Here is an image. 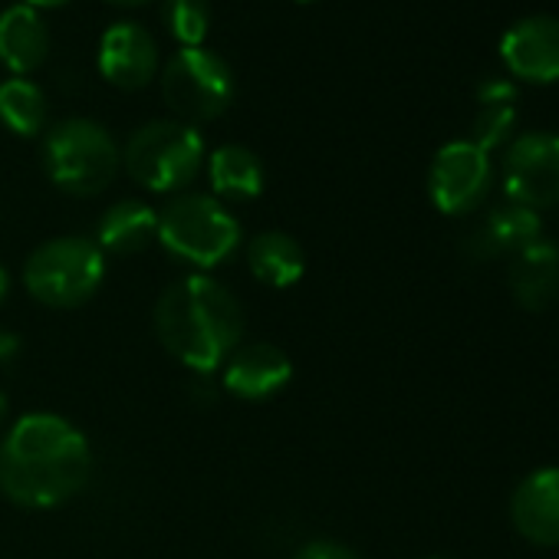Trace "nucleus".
<instances>
[{
    "instance_id": "1",
    "label": "nucleus",
    "mask_w": 559,
    "mask_h": 559,
    "mask_svg": "<svg viewBox=\"0 0 559 559\" xmlns=\"http://www.w3.org/2000/svg\"><path fill=\"white\" fill-rule=\"evenodd\" d=\"M93 471L86 435L60 415L34 412L0 441V490L17 507L50 510L76 497Z\"/></svg>"
},
{
    "instance_id": "2",
    "label": "nucleus",
    "mask_w": 559,
    "mask_h": 559,
    "mask_svg": "<svg viewBox=\"0 0 559 559\" xmlns=\"http://www.w3.org/2000/svg\"><path fill=\"white\" fill-rule=\"evenodd\" d=\"M162 346L194 372L221 369L243 336V313L234 294L204 273L181 276L155 307Z\"/></svg>"
},
{
    "instance_id": "3",
    "label": "nucleus",
    "mask_w": 559,
    "mask_h": 559,
    "mask_svg": "<svg viewBox=\"0 0 559 559\" xmlns=\"http://www.w3.org/2000/svg\"><path fill=\"white\" fill-rule=\"evenodd\" d=\"M158 240L171 257L211 270L237 253L240 224L214 194H178L158 214Z\"/></svg>"
},
{
    "instance_id": "4",
    "label": "nucleus",
    "mask_w": 559,
    "mask_h": 559,
    "mask_svg": "<svg viewBox=\"0 0 559 559\" xmlns=\"http://www.w3.org/2000/svg\"><path fill=\"white\" fill-rule=\"evenodd\" d=\"M106 280V253L86 237H57L40 243L24 266L34 300L53 310H73L96 297Z\"/></svg>"
},
{
    "instance_id": "5",
    "label": "nucleus",
    "mask_w": 559,
    "mask_h": 559,
    "mask_svg": "<svg viewBox=\"0 0 559 559\" xmlns=\"http://www.w3.org/2000/svg\"><path fill=\"white\" fill-rule=\"evenodd\" d=\"M122 165L116 139L93 119H67L44 142V168L67 194H99L112 185Z\"/></svg>"
},
{
    "instance_id": "6",
    "label": "nucleus",
    "mask_w": 559,
    "mask_h": 559,
    "mask_svg": "<svg viewBox=\"0 0 559 559\" xmlns=\"http://www.w3.org/2000/svg\"><path fill=\"white\" fill-rule=\"evenodd\" d=\"M204 139L188 122H148L122 148L126 171L148 191L171 194L188 188L204 168Z\"/></svg>"
},
{
    "instance_id": "7",
    "label": "nucleus",
    "mask_w": 559,
    "mask_h": 559,
    "mask_svg": "<svg viewBox=\"0 0 559 559\" xmlns=\"http://www.w3.org/2000/svg\"><path fill=\"white\" fill-rule=\"evenodd\" d=\"M234 70L224 57L204 47L178 50L162 70V96L165 106L188 126L211 122L227 112L234 103Z\"/></svg>"
},
{
    "instance_id": "8",
    "label": "nucleus",
    "mask_w": 559,
    "mask_h": 559,
    "mask_svg": "<svg viewBox=\"0 0 559 559\" xmlns=\"http://www.w3.org/2000/svg\"><path fill=\"white\" fill-rule=\"evenodd\" d=\"M503 188L513 204L546 211L559 204V135L523 132L507 145Z\"/></svg>"
},
{
    "instance_id": "9",
    "label": "nucleus",
    "mask_w": 559,
    "mask_h": 559,
    "mask_svg": "<svg viewBox=\"0 0 559 559\" xmlns=\"http://www.w3.org/2000/svg\"><path fill=\"white\" fill-rule=\"evenodd\" d=\"M490 181H493L490 155L477 148L471 139H457L438 148L428 171V194L441 214L457 217V214H471L487 198Z\"/></svg>"
},
{
    "instance_id": "10",
    "label": "nucleus",
    "mask_w": 559,
    "mask_h": 559,
    "mask_svg": "<svg viewBox=\"0 0 559 559\" xmlns=\"http://www.w3.org/2000/svg\"><path fill=\"white\" fill-rule=\"evenodd\" d=\"M503 67L523 83H559V17L530 14L500 37Z\"/></svg>"
},
{
    "instance_id": "11",
    "label": "nucleus",
    "mask_w": 559,
    "mask_h": 559,
    "mask_svg": "<svg viewBox=\"0 0 559 559\" xmlns=\"http://www.w3.org/2000/svg\"><path fill=\"white\" fill-rule=\"evenodd\" d=\"M99 73L119 90H142L158 76V44L132 21L112 24L99 40Z\"/></svg>"
},
{
    "instance_id": "12",
    "label": "nucleus",
    "mask_w": 559,
    "mask_h": 559,
    "mask_svg": "<svg viewBox=\"0 0 559 559\" xmlns=\"http://www.w3.org/2000/svg\"><path fill=\"white\" fill-rule=\"evenodd\" d=\"M294 379L290 356L273 343H250L230 353L224 362V389L243 402H266Z\"/></svg>"
},
{
    "instance_id": "13",
    "label": "nucleus",
    "mask_w": 559,
    "mask_h": 559,
    "mask_svg": "<svg viewBox=\"0 0 559 559\" xmlns=\"http://www.w3.org/2000/svg\"><path fill=\"white\" fill-rule=\"evenodd\" d=\"M516 533L536 546H559V467L526 474L510 497Z\"/></svg>"
},
{
    "instance_id": "14",
    "label": "nucleus",
    "mask_w": 559,
    "mask_h": 559,
    "mask_svg": "<svg viewBox=\"0 0 559 559\" xmlns=\"http://www.w3.org/2000/svg\"><path fill=\"white\" fill-rule=\"evenodd\" d=\"M507 284L513 300L530 310H549L559 300V247L552 240H536L513 253V263L507 270Z\"/></svg>"
},
{
    "instance_id": "15",
    "label": "nucleus",
    "mask_w": 559,
    "mask_h": 559,
    "mask_svg": "<svg viewBox=\"0 0 559 559\" xmlns=\"http://www.w3.org/2000/svg\"><path fill=\"white\" fill-rule=\"evenodd\" d=\"M50 57V27L44 17L27 8L14 4L0 14V63L14 76H31Z\"/></svg>"
},
{
    "instance_id": "16",
    "label": "nucleus",
    "mask_w": 559,
    "mask_h": 559,
    "mask_svg": "<svg viewBox=\"0 0 559 559\" xmlns=\"http://www.w3.org/2000/svg\"><path fill=\"white\" fill-rule=\"evenodd\" d=\"M543 237V221L536 211L523 207V204H500L487 214V221L474 230L471 237V253L487 260V257H500V253H520L523 247L536 243Z\"/></svg>"
},
{
    "instance_id": "17",
    "label": "nucleus",
    "mask_w": 559,
    "mask_h": 559,
    "mask_svg": "<svg viewBox=\"0 0 559 559\" xmlns=\"http://www.w3.org/2000/svg\"><path fill=\"white\" fill-rule=\"evenodd\" d=\"M247 266L263 287L287 290L300 284V276L307 273V253L290 234L266 230L247 243Z\"/></svg>"
},
{
    "instance_id": "18",
    "label": "nucleus",
    "mask_w": 559,
    "mask_h": 559,
    "mask_svg": "<svg viewBox=\"0 0 559 559\" xmlns=\"http://www.w3.org/2000/svg\"><path fill=\"white\" fill-rule=\"evenodd\" d=\"M152 240H158V211L148 207L145 201L126 198L99 217L96 247L103 253L129 257V253L145 250Z\"/></svg>"
},
{
    "instance_id": "19",
    "label": "nucleus",
    "mask_w": 559,
    "mask_h": 559,
    "mask_svg": "<svg viewBox=\"0 0 559 559\" xmlns=\"http://www.w3.org/2000/svg\"><path fill=\"white\" fill-rule=\"evenodd\" d=\"M204 165H207V178L217 198L253 201L263 191V165L243 145H221L211 152Z\"/></svg>"
},
{
    "instance_id": "20",
    "label": "nucleus",
    "mask_w": 559,
    "mask_h": 559,
    "mask_svg": "<svg viewBox=\"0 0 559 559\" xmlns=\"http://www.w3.org/2000/svg\"><path fill=\"white\" fill-rule=\"evenodd\" d=\"M0 122L17 135H37L47 126V96L27 76L0 83Z\"/></svg>"
},
{
    "instance_id": "21",
    "label": "nucleus",
    "mask_w": 559,
    "mask_h": 559,
    "mask_svg": "<svg viewBox=\"0 0 559 559\" xmlns=\"http://www.w3.org/2000/svg\"><path fill=\"white\" fill-rule=\"evenodd\" d=\"M162 21L171 40L185 47H201L211 34V4L207 0H165Z\"/></svg>"
},
{
    "instance_id": "22",
    "label": "nucleus",
    "mask_w": 559,
    "mask_h": 559,
    "mask_svg": "<svg viewBox=\"0 0 559 559\" xmlns=\"http://www.w3.org/2000/svg\"><path fill=\"white\" fill-rule=\"evenodd\" d=\"M516 126V106L513 103H480V112L471 126V142L490 155V148H500Z\"/></svg>"
},
{
    "instance_id": "23",
    "label": "nucleus",
    "mask_w": 559,
    "mask_h": 559,
    "mask_svg": "<svg viewBox=\"0 0 559 559\" xmlns=\"http://www.w3.org/2000/svg\"><path fill=\"white\" fill-rule=\"evenodd\" d=\"M294 559H359V552H353L349 546L333 543V539H313Z\"/></svg>"
},
{
    "instance_id": "24",
    "label": "nucleus",
    "mask_w": 559,
    "mask_h": 559,
    "mask_svg": "<svg viewBox=\"0 0 559 559\" xmlns=\"http://www.w3.org/2000/svg\"><path fill=\"white\" fill-rule=\"evenodd\" d=\"M477 96H480V103H513L516 93L507 80H484Z\"/></svg>"
},
{
    "instance_id": "25",
    "label": "nucleus",
    "mask_w": 559,
    "mask_h": 559,
    "mask_svg": "<svg viewBox=\"0 0 559 559\" xmlns=\"http://www.w3.org/2000/svg\"><path fill=\"white\" fill-rule=\"evenodd\" d=\"M17 353H21V340L11 330L0 326V362H11Z\"/></svg>"
},
{
    "instance_id": "26",
    "label": "nucleus",
    "mask_w": 559,
    "mask_h": 559,
    "mask_svg": "<svg viewBox=\"0 0 559 559\" xmlns=\"http://www.w3.org/2000/svg\"><path fill=\"white\" fill-rule=\"evenodd\" d=\"M8 294H11V276H8V270L0 266V304L8 300Z\"/></svg>"
},
{
    "instance_id": "27",
    "label": "nucleus",
    "mask_w": 559,
    "mask_h": 559,
    "mask_svg": "<svg viewBox=\"0 0 559 559\" xmlns=\"http://www.w3.org/2000/svg\"><path fill=\"white\" fill-rule=\"evenodd\" d=\"M24 4L37 11V8H60V4H67V0H24Z\"/></svg>"
},
{
    "instance_id": "28",
    "label": "nucleus",
    "mask_w": 559,
    "mask_h": 559,
    "mask_svg": "<svg viewBox=\"0 0 559 559\" xmlns=\"http://www.w3.org/2000/svg\"><path fill=\"white\" fill-rule=\"evenodd\" d=\"M116 8H139V4H148V0H109Z\"/></svg>"
},
{
    "instance_id": "29",
    "label": "nucleus",
    "mask_w": 559,
    "mask_h": 559,
    "mask_svg": "<svg viewBox=\"0 0 559 559\" xmlns=\"http://www.w3.org/2000/svg\"><path fill=\"white\" fill-rule=\"evenodd\" d=\"M4 421H8V399L0 392V428H4Z\"/></svg>"
},
{
    "instance_id": "30",
    "label": "nucleus",
    "mask_w": 559,
    "mask_h": 559,
    "mask_svg": "<svg viewBox=\"0 0 559 559\" xmlns=\"http://www.w3.org/2000/svg\"><path fill=\"white\" fill-rule=\"evenodd\" d=\"M300 4H310V0H300Z\"/></svg>"
},
{
    "instance_id": "31",
    "label": "nucleus",
    "mask_w": 559,
    "mask_h": 559,
    "mask_svg": "<svg viewBox=\"0 0 559 559\" xmlns=\"http://www.w3.org/2000/svg\"><path fill=\"white\" fill-rule=\"evenodd\" d=\"M431 559H444V556H431Z\"/></svg>"
}]
</instances>
